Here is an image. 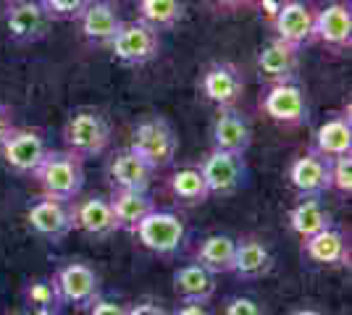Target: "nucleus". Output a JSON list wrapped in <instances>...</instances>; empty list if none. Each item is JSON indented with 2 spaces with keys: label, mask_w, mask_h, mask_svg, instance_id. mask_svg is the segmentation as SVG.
<instances>
[{
  "label": "nucleus",
  "mask_w": 352,
  "mask_h": 315,
  "mask_svg": "<svg viewBox=\"0 0 352 315\" xmlns=\"http://www.w3.org/2000/svg\"><path fill=\"white\" fill-rule=\"evenodd\" d=\"M313 24H316V11L305 0H281L279 11L271 19L276 37L300 50L313 43Z\"/></svg>",
  "instance_id": "nucleus-12"
},
{
  "label": "nucleus",
  "mask_w": 352,
  "mask_h": 315,
  "mask_svg": "<svg viewBox=\"0 0 352 315\" xmlns=\"http://www.w3.org/2000/svg\"><path fill=\"white\" fill-rule=\"evenodd\" d=\"M329 226H334V218H331V213L326 210V205L318 197H302L289 210V229L300 240H308V237L318 234Z\"/></svg>",
  "instance_id": "nucleus-26"
},
{
  "label": "nucleus",
  "mask_w": 352,
  "mask_h": 315,
  "mask_svg": "<svg viewBox=\"0 0 352 315\" xmlns=\"http://www.w3.org/2000/svg\"><path fill=\"white\" fill-rule=\"evenodd\" d=\"M56 284L63 305H74L79 310H87L100 297V276L87 263H66L56 273Z\"/></svg>",
  "instance_id": "nucleus-11"
},
{
  "label": "nucleus",
  "mask_w": 352,
  "mask_h": 315,
  "mask_svg": "<svg viewBox=\"0 0 352 315\" xmlns=\"http://www.w3.org/2000/svg\"><path fill=\"white\" fill-rule=\"evenodd\" d=\"M126 307H129V305H121V302H116V300H103V297H98L87 310H89V315H126Z\"/></svg>",
  "instance_id": "nucleus-34"
},
{
  "label": "nucleus",
  "mask_w": 352,
  "mask_h": 315,
  "mask_svg": "<svg viewBox=\"0 0 352 315\" xmlns=\"http://www.w3.org/2000/svg\"><path fill=\"white\" fill-rule=\"evenodd\" d=\"M279 5H281V0H263L261 3V11L265 8V16H268V21L276 16V11H279Z\"/></svg>",
  "instance_id": "nucleus-39"
},
{
  "label": "nucleus",
  "mask_w": 352,
  "mask_h": 315,
  "mask_svg": "<svg viewBox=\"0 0 352 315\" xmlns=\"http://www.w3.org/2000/svg\"><path fill=\"white\" fill-rule=\"evenodd\" d=\"M271 270H274V253L268 250L265 242L255 237L236 242L232 273H236L239 279H263Z\"/></svg>",
  "instance_id": "nucleus-22"
},
{
  "label": "nucleus",
  "mask_w": 352,
  "mask_h": 315,
  "mask_svg": "<svg viewBox=\"0 0 352 315\" xmlns=\"http://www.w3.org/2000/svg\"><path fill=\"white\" fill-rule=\"evenodd\" d=\"M261 110L276 124H305L308 121V95L297 82H281L268 84L261 95Z\"/></svg>",
  "instance_id": "nucleus-8"
},
{
  "label": "nucleus",
  "mask_w": 352,
  "mask_h": 315,
  "mask_svg": "<svg viewBox=\"0 0 352 315\" xmlns=\"http://www.w3.org/2000/svg\"><path fill=\"white\" fill-rule=\"evenodd\" d=\"M111 184L113 189H134V192H147L150 189V181H153V168L129 148L126 150L116 152V158L111 161Z\"/></svg>",
  "instance_id": "nucleus-21"
},
{
  "label": "nucleus",
  "mask_w": 352,
  "mask_h": 315,
  "mask_svg": "<svg viewBox=\"0 0 352 315\" xmlns=\"http://www.w3.org/2000/svg\"><path fill=\"white\" fill-rule=\"evenodd\" d=\"M129 150L137 152L153 171H161V168L174 163L176 150H179V137L168 121L161 116H153L134 129Z\"/></svg>",
  "instance_id": "nucleus-3"
},
{
  "label": "nucleus",
  "mask_w": 352,
  "mask_h": 315,
  "mask_svg": "<svg viewBox=\"0 0 352 315\" xmlns=\"http://www.w3.org/2000/svg\"><path fill=\"white\" fill-rule=\"evenodd\" d=\"M79 30L95 45L108 47V43L116 37L118 27H121V16L116 14V5L111 0H89L87 8L76 19Z\"/></svg>",
  "instance_id": "nucleus-20"
},
{
  "label": "nucleus",
  "mask_w": 352,
  "mask_h": 315,
  "mask_svg": "<svg viewBox=\"0 0 352 315\" xmlns=\"http://www.w3.org/2000/svg\"><path fill=\"white\" fill-rule=\"evenodd\" d=\"M63 145L76 158L87 161L103 155L111 145V121L95 108H79L63 124Z\"/></svg>",
  "instance_id": "nucleus-2"
},
{
  "label": "nucleus",
  "mask_w": 352,
  "mask_h": 315,
  "mask_svg": "<svg viewBox=\"0 0 352 315\" xmlns=\"http://www.w3.org/2000/svg\"><path fill=\"white\" fill-rule=\"evenodd\" d=\"M171 315H213V313L208 310V302H184L182 300V305H179Z\"/></svg>",
  "instance_id": "nucleus-37"
},
{
  "label": "nucleus",
  "mask_w": 352,
  "mask_h": 315,
  "mask_svg": "<svg viewBox=\"0 0 352 315\" xmlns=\"http://www.w3.org/2000/svg\"><path fill=\"white\" fill-rule=\"evenodd\" d=\"M223 315H265V310L250 297H229L223 305Z\"/></svg>",
  "instance_id": "nucleus-33"
},
{
  "label": "nucleus",
  "mask_w": 352,
  "mask_h": 315,
  "mask_svg": "<svg viewBox=\"0 0 352 315\" xmlns=\"http://www.w3.org/2000/svg\"><path fill=\"white\" fill-rule=\"evenodd\" d=\"M200 174L208 184V192L216 197H232L236 195L245 184H248V163L245 155L226 150H213L208 152V158L200 163Z\"/></svg>",
  "instance_id": "nucleus-6"
},
{
  "label": "nucleus",
  "mask_w": 352,
  "mask_h": 315,
  "mask_svg": "<svg viewBox=\"0 0 352 315\" xmlns=\"http://www.w3.org/2000/svg\"><path fill=\"white\" fill-rule=\"evenodd\" d=\"M171 192H174L176 200H182L187 205H200L210 197L200 168H179L171 176Z\"/></svg>",
  "instance_id": "nucleus-30"
},
{
  "label": "nucleus",
  "mask_w": 352,
  "mask_h": 315,
  "mask_svg": "<svg viewBox=\"0 0 352 315\" xmlns=\"http://www.w3.org/2000/svg\"><path fill=\"white\" fill-rule=\"evenodd\" d=\"M234 250H236V240L229 237V234H210L203 240L200 250H197V263L219 276V273H232V266H234Z\"/></svg>",
  "instance_id": "nucleus-27"
},
{
  "label": "nucleus",
  "mask_w": 352,
  "mask_h": 315,
  "mask_svg": "<svg viewBox=\"0 0 352 315\" xmlns=\"http://www.w3.org/2000/svg\"><path fill=\"white\" fill-rule=\"evenodd\" d=\"M210 137H213L216 150L245 155L252 145V126H250V119L236 105L234 108H219V116L213 121Z\"/></svg>",
  "instance_id": "nucleus-18"
},
{
  "label": "nucleus",
  "mask_w": 352,
  "mask_h": 315,
  "mask_svg": "<svg viewBox=\"0 0 352 315\" xmlns=\"http://www.w3.org/2000/svg\"><path fill=\"white\" fill-rule=\"evenodd\" d=\"M134 234H137L142 247H147L150 253L163 257L176 255L184 247V240H187V229L182 224V218L176 213L158 208L153 213H147L145 218L137 224Z\"/></svg>",
  "instance_id": "nucleus-5"
},
{
  "label": "nucleus",
  "mask_w": 352,
  "mask_h": 315,
  "mask_svg": "<svg viewBox=\"0 0 352 315\" xmlns=\"http://www.w3.org/2000/svg\"><path fill=\"white\" fill-rule=\"evenodd\" d=\"M292 315H323V313H318V310H297Z\"/></svg>",
  "instance_id": "nucleus-40"
},
{
  "label": "nucleus",
  "mask_w": 352,
  "mask_h": 315,
  "mask_svg": "<svg viewBox=\"0 0 352 315\" xmlns=\"http://www.w3.org/2000/svg\"><path fill=\"white\" fill-rule=\"evenodd\" d=\"M69 213H72V226L79 229L87 237H98L105 240L118 231L116 215L111 210L108 197L103 195H89L85 200H72L69 202Z\"/></svg>",
  "instance_id": "nucleus-13"
},
{
  "label": "nucleus",
  "mask_w": 352,
  "mask_h": 315,
  "mask_svg": "<svg viewBox=\"0 0 352 315\" xmlns=\"http://www.w3.org/2000/svg\"><path fill=\"white\" fill-rule=\"evenodd\" d=\"M11 315H32V313H11Z\"/></svg>",
  "instance_id": "nucleus-41"
},
{
  "label": "nucleus",
  "mask_w": 352,
  "mask_h": 315,
  "mask_svg": "<svg viewBox=\"0 0 352 315\" xmlns=\"http://www.w3.org/2000/svg\"><path fill=\"white\" fill-rule=\"evenodd\" d=\"M200 95L216 108H234L245 95V76L234 63L216 60L200 76Z\"/></svg>",
  "instance_id": "nucleus-9"
},
{
  "label": "nucleus",
  "mask_w": 352,
  "mask_h": 315,
  "mask_svg": "<svg viewBox=\"0 0 352 315\" xmlns=\"http://www.w3.org/2000/svg\"><path fill=\"white\" fill-rule=\"evenodd\" d=\"M174 292L184 302H210L216 294V276L208 273L200 263L182 266L174 273Z\"/></svg>",
  "instance_id": "nucleus-24"
},
{
  "label": "nucleus",
  "mask_w": 352,
  "mask_h": 315,
  "mask_svg": "<svg viewBox=\"0 0 352 315\" xmlns=\"http://www.w3.org/2000/svg\"><path fill=\"white\" fill-rule=\"evenodd\" d=\"M126 315H171L163 305H158V302H137V305H129L126 307Z\"/></svg>",
  "instance_id": "nucleus-35"
},
{
  "label": "nucleus",
  "mask_w": 352,
  "mask_h": 315,
  "mask_svg": "<svg viewBox=\"0 0 352 315\" xmlns=\"http://www.w3.org/2000/svg\"><path fill=\"white\" fill-rule=\"evenodd\" d=\"M313 150L326 155V158H339L352 152V119L347 113H337L329 121H323L316 129V145Z\"/></svg>",
  "instance_id": "nucleus-23"
},
{
  "label": "nucleus",
  "mask_w": 352,
  "mask_h": 315,
  "mask_svg": "<svg viewBox=\"0 0 352 315\" xmlns=\"http://www.w3.org/2000/svg\"><path fill=\"white\" fill-rule=\"evenodd\" d=\"M287 179L300 197H321L331 189V158L308 150L294 158Z\"/></svg>",
  "instance_id": "nucleus-10"
},
{
  "label": "nucleus",
  "mask_w": 352,
  "mask_h": 315,
  "mask_svg": "<svg viewBox=\"0 0 352 315\" xmlns=\"http://www.w3.org/2000/svg\"><path fill=\"white\" fill-rule=\"evenodd\" d=\"M302 255L316 266H347L350 263L347 234L337 226H329L308 240H302Z\"/></svg>",
  "instance_id": "nucleus-19"
},
{
  "label": "nucleus",
  "mask_w": 352,
  "mask_h": 315,
  "mask_svg": "<svg viewBox=\"0 0 352 315\" xmlns=\"http://www.w3.org/2000/svg\"><path fill=\"white\" fill-rule=\"evenodd\" d=\"M108 50L113 58L124 66H145L158 58L161 53V37L158 30H153L145 21H121L116 37L108 43Z\"/></svg>",
  "instance_id": "nucleus-4"
},
{
  "label": "nucleus",
  "mask_w": 352,
  "mask_h": 315,
  "mask_svg": "<svg viewBox=\"0 0 352 315\" xmlns=\"http://www.w3.org/2000/svg\"><path fill=\"white\" fill-rule=\"evenodd\" d=\"M45 152H47L45 137L40 132H32V129H14L11 137L0 148V155H3L6 165L14 174H21V176L34 174V168L43 163Z\"/></svg>",
  "instance_id": "nucleus-14"
},
{
  "label": "nucleus",
  "mask_w": 352,
  "mask_h": 315,
  "mask_svg": "<svg viewBox=\"0 0 352 315\" xmlns=\"http://www.w3.org/2000/svg\"><path fill=\"white\" fill-rule=\"evenodd\" d=\"M24 302L32 315H60L63 310V297L56 284V276H40L32 279L24 286Z\"/></svg>",
  "instance_id": "nucleus-29"
},
{
  "label": "nucleus",
  "mask_w": 352,
  "mask_h": 315,
  "mask_svg": "<svg viewBox=\"0 0 352 315\" xmlns=\"http://www.w3.org/2000/svg\"><path fill=\"white\" fill-rule=\"evenodd\" d=\"M213 5H216V8H221V11L234 14V11H242V8L252 5V0H213Z\"/></svg>",
  "instance_id": "nucleus-38"
},
{
  "label": "nucleus",
  "mask_w": 352,
  "mask_h": 315,
  "mask_svg": "<svg viewBox=\"0 0 352 315\" xmlns=\"http://www.w3.org/2000/svg\"><path fill=\"white\" fill-rule=\"evenodd\" d=\"M313 40L323 43L331 50H350L352 45V11L347 3H331L316 11Z\"/></svg>",
  "instance_id": "nucleus-16"
},
{
  "label": "nucleus",
  "mask_w": 352,
  "mask_h": 315,
  "mask_svg": "<svg viewBox=\"0 0 352 315\" xmlns=\"http://www.w3.org/2000/svg\"><path fill=\"white\" fill-rule=\"evenodd\" d=\"M43 3L47 14L53 16V21H76L89 0H43Z\"/></svg>",
  "instance_id": "nucleus-32"
},
{
  "label": "nucleus",
  "mask_w": 352,
  "mask_h": 315,
  "mask_svg": "<svg viewBox=\"0 0 352 315\" xmlns=\"http://www.w3.org/2000/svg\"><path fill=\"white\" fill-rule=\"evenodd\" d=\"M297 69H300V47L289 45L279 37H274L258 53V74L268 84L297 82Z\"/></svg>",
  "instance_id": "nucleus-15"
},
{
  "label": "nucleus",
  "mask_w": 352,
  "mask_h": 315,
  "mask_svg": "<svg viewBox=\"0 0 352 315\" xmlns=\"http://www.w3.org/2000/svg\"><path fill=\"white\" fill-rule=\"evenodd\" d=\"M53 16L47 14L43 0H8L6 5V30L16 45H34L47 37Z\"/></svg>",
  "instance_id": "nucleus-7"
},
{
  "label": "nucleus",
  "mask_w": 352,
  "mask_h": 315,
  "mask_svg": "<svg viewBox=\"0 0 352 315\" xmlns=\"http://www.w3.org/2000/svg\"><path fill=\"white\" fill-rule=\"evenodd\" d=\"M187 16L184 0H137V19L153 30H174Z\"/></svg>",
  "instance_id": "nucleus-28"
},
{
  "label": "nucleus",
  "mask_w": 352,
  "mask_h": 315,
  "mask_svg": "<svg viewBox=\"0 0 352 315\" xmlns=\"http://www.w3.org/2000/svg\"><path fill=\"white\" fill-rule=\"evenodd\" d=\"M16 129L14 124V110L8 108V105L0 103V148H3V142L11 137V132Z\"/></svg>",
  "instance_id": "nucleus-36"
},
{
  "label": "nucleus",
  "mask_w": 352,
  "mask_h": 315,
  "mask_svg": "<svg viewBox=\"0 0 352 315\" xmlns=\"http://www.w3.org/2000/svg\"><path fill=\"white\" fill-rule=\"evenodd\" d=\"M331 189L344 197L352 195V152L331 158Z\"/></svg>",
  "instance_id": "nucleus-31"
},
{
  "label": "nucleus",
  "mask_w": 352,
  "mask_h": 315,
  "mask_svg": "<svg viewBox=\"0 0 352 315\" xmlns=\"http://www.w3.org/2000/svg\"><path fill=\"white\" fill-rule=\"evenodd\" d=\"M32 176L40 181L45 197L72 202L85 189V161L69 150H47Z\"/></svg>",
  "instance_id": "nucleus-1"
},
{
  "label": "nucleus",
  "mask_w": 352,
  "mask_h": 315,
  "mask_svg": "<svg viewBox=\"0 0 352 315\" xmlns=\"http://www.w3.org/2000/svg\"><path fill=\"white\" fill-rule=\"evenodd\" d=\"M108 202H111V210L116 215L118 229H129V231L137 229V224L145 218L147 213L155 210L153 197L147 192H134V189H113Z\"/></svg>",
  "instance_id": "nucleus-25"
},
{
  "label": "nucleus",
  "mask_w": 352,
  "mask_h": 315,
  "mask_svg": "<svg viewBox=\"0 0 352 315\" xmlns=\"http://www.w3.org/2000/svg\"><path fill=\"white\" fill-rule=\"evenodd\" d=\"M27 224L37 237L47 242H60L69 231H74L69 202H60L53 197H43L27 210Z\"/></svg>",
  "instance_id": "nucleus-17"
}]
</instances>
